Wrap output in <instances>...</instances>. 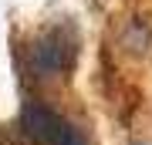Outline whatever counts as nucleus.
<instances>
[{
    "label": "nucleus",
    "instance_id": "3",
    "mask_svg": "<svg viewBox=\"0 0 152 145\" xmlns=\"http://www.w3.org/2000/svg\"><path fill=\"white\" fill-rule=\"evenodd\" d=\"M132 145H149V142H132Z\"/></svg>",
    "mask_w": 152,
    "mask_h": 145
},
{
    "label": "nucleus",
    "instance_id": "2",
    "mask_svg": "<svg viewBox=\"0 0 152 145\" xmlns=\"http://www.w3.org/2000/svg\"><path fill=\"white\" fill-rule=\"evenodd\" d=\"M75 61V37L64 27H51L44 31L31 47V71L34 78H58L64 74Z\"/></svg>",
    "mask_w": 152,
    "mask_h": 145
},
{
    "label": "nucleus",
    "instance_id": "1",
    "mask_svg": "<svg viewBox=\"0 0 152 145\" xmlns=\"http://www.w3.org/2000/svg\"><path fill=\"white\" fill-rule=\"evenodd\" d=\"M24 128L37 145H91V138L75 122H68L64 115L41 101H31L24 108Z\"/></svg>",
    "mask_w": 152,
    "mask_h": 145
}]
</instances>
